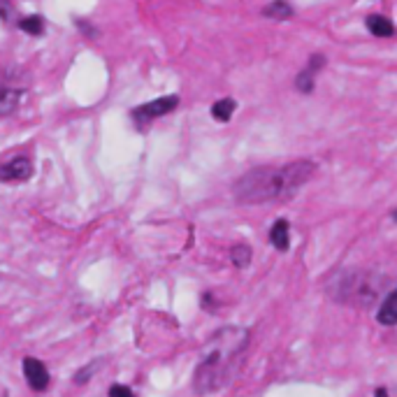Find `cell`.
Returning a JSON list of instances; mask_svg holds the SVG:
<instances>
[{"mask_svg": "<svg viewBox=\"0 0 397 397\" xmlns=\"http://www.w3.org/2000/svg\"><path fill=\"white\" fill-rule=\"evenodd\" d=\"M0 17L5 21H10L14 17V10H12V0H0Z\"/></svg>", "mask_w": 397, "mask_h": 397, "instance_id": "cell-18", "label": "cell"}, {"mask_svg": "<svg viewBox=\"0 0 397 397\" xmlns=\"http://www.w3.org/2000/svg\"><path fill=\"white\" fill-rule=\"evenodd\" d=\"M270 242L277 251H288L290 249V226L286 219H277L274 226L270 230Z\"/></svg>", "mask_w": 397, "mask_h": 397, "instance_id": "cell-9", "label": "cell"}, {"mask_svg": "<svg viewBox=\"0 0 397 397\" xmlns=\"http://www.w3.org/2000/svg\"><path fill=\"white\" fill-rule=\"evenodd\" d=\"M376 320L388 327L397 323V293L395 290H388V295L381 299V306L379 311H376Z\"/></svg>", "mask_w": 397, "mask_h": 397, "instance_id": "cell-8", "label": "cell"}, {"mask_svg": "<svg viewBox=\"0 0 397 397\" xmlns=\"http://www.w3.org/2000/svg\"><path fill=\"white\" fill-rule=\"evenodd\" d=\"M390 279L381 272L360 270V267H346L332 272L325 279V293L334 302L348 304V306H362L369 309L383 297L388 290Z\"/></svg>", "mask_w": 397, "mask_h": 397, "instance_id": "cell-3", "label": "cell"}, {"mask_svg": "<svg viewBox=\"0 0 397 397\" xmlns=\"http://www.w3.org/2000/svg\"><path fill=\"white\" fill-rule=\"evenodd\" d=\"M367 28H369V33L376 35V38H390V35L395 33V26L390 24L386 17H381V14H369Z\"/></svg>", "mask_w": 397, "mask_h": 397, "instance_id": "cell-11", "label": "cell"}, {"mask_svg": "<svg viewBox=\"0 0 397 397\" xmlns=\"http://www.w3.org/2000/svg\"><path fill=\"white\" fill-rule=\"evenodd\" d=\"M177 107H179V95H163V98H158V100H151V102L135 107L132 109V118L142 125V123L153 121V118H158V116L170 114V111Z\"/></svg>", "mask_w": 397, "mask_h": 397, "instance_id": "cell-4", "label": "cell"}, {"mask_svg": "<svg viewBox=\"0 0 397 397\" xmlns=\"http://www.w3.org/2000/svg\"><path fill=\"white\" fill-rule=\"evenodd\" d=\"M251 332L242 325H228L216 330L207 339L200 353V362L193 372V390L209 395L226 388L242 367V355L247 351Z\"/></svg>", "mask_w": 397, "mask_h": 397, "instance_id": "cell-1", "label": "cell"}, {"mask_svg": "<svg viewBox=\"0 0 397 397\" xmlns=\"http://www.w3.org/2000/svg\"><path fill=\"white\" fill-rule=\"evenodd\" d=\"M21 98V91L14 86H7V84H0V116H7L17 109Z\"/></svg>", "mask_w": 397, "mask_h": 397, "instance_id": "cell-10", "label": "cell"}, {"mask_svg": "<svg viewBox=\"0 0 397 397\" xmlns=\"http://www.w3.org/2000/svg\"><path fill=\"white\" fill-rule=\"evenodd\" d=\"M325 65V59L320 54H313L311 56V61H309V65H306L302 72L297 75V79H295V86L297 91H302V93H311L313 91V77H316V72L320 68Z\"/></svg>", "mask_w": 397, "mask_h": 397, "instance_id": "cell-7", "label": "cell"}, {"mask_svg": "<svg viewBox=\"0 0 397 397\" xmlns=\"http://www.w3.org/2000/svg\"><path fill=\"white\" fill-rule=\"evenodd\" d=\"M237 109V102L233 100V98H223V100L214 102L212 104V116L216 118V121H230V116H233V111Z\"/></svg>", "mask_w": 397, "mask_h": 397, "instance_id": "cell-13", "label": "cell"}, {"mask_svg": "<svg viewBox=\"0 0 397 397\" xmlns=\"http://www.w3.org/2000/svg\"><path fill=\"white\" fill-rule=\"evenodd\" d=\"M263 14L267 19H277V21H286L293 17V7L288 3H283V0H274V3L265 5Z\"/></svg>", "mask_w": 397, "mask_h": 397, "instance_id": "cell-12", "label": "cell"}, {"mask_svg": "<svg viewBox=\"0 0 397 397\" xmlns=\"http://www.w3.org/2000/svg\"><path fill=\"white\" fill-rule=\"evenodd\" d=\"M98 367H100V362H91L86 369H79V372L75 374V383H86L91 379V374H93Z\"/></svg>", "mask_w": 397, "mask_h": 397, "instance_id": "cell-16", "label": "cell"}, {"mask_svg": "<svg viewBox=\"0 0 397 397\" xmlns=\"http://www.w3.org/2000/svg\"><path fill=\"white\" fill-rule=\"evenodd\" d=\"M24 376H26L28 386L33 390H38V393L49 388V372L38 358H24Z\"/></svg>", "mask_w": 397, "mask_h": 397, "instance_id": "cell-6", "label": "cell"}, {"mask_svg": "<svg viewBox=\"0 0 397 397\" xmlns=\"http://www.w3.org/2000/svg\"><path fill=\"white\" fill-rule=\"evenodd\" d=\"M374 397H388L386 388H379V390H376V393H374Z\"/></svg>", "mask_w": 397, "mask_h": 397, "instance_id": "cell-19", "label": "cell"}, {"mask_svg": "<svg viewBox=\"0 0 397 397\" xmlns=\"http://www.w3.org/2000/svg\"><path fill=\"white\" fill-rule=\"evenodd\" d=\"M109 397H135V393L128 388V386H121V383H114V386L109 388Z\"/></svg>", "mask_w": 397, "mask_h": 397, "instance_id": "cell-17", "label": "cell"}, {"mask_svg": "<svg viewBox=\"0 0 397 397\" xmlns=\"http://www.w3.org/2000/svg\"><path fill=\"white\" fill-rule=\"evenodd\" d=\"M19 28L28 35H42V31H45V21H42L40 14H31V17H24L19 21Z\"/></svg>", "mask_w": 397, "mask_h": 397, "instance_id": "cell-15", "label": "cell"}, {"mask_svg": "<svg viewBox=\"0 0 397 397\" xmlns=\"http://www.w3.org/2000/svg\"><path fill=\"white\" fill-rule=\"evenodd\" d=\"M230 258H233L235 267H247L251 263V258H254V251L247 244H237V247L230 249Z\"/></svg>", "mask_w": 397, "mask_h": 397, "instance_id": "cell-14", "label": "cell"}, {"mask_svg": "<svg viewBox=\"0 0 397 397\" xmlns=\"http://www.w3.org/2000/svg\"><path fill=\"white\" fill-rule=\"evenodd\" d=\"M316 172L313 160H295L279 167H254L235 181L233 195L240 205H265V202H283L302 188Z\"/></svg>", "mask_w": 397, "mask_h": 397, "instance_id": "cell-2", "label": "cell"}, {"mask_svg": "<svg viewBox=\"0 0 397 397\" xmlns=\"http://www.w3.org/2000/svg\"><path fill=\"white\" fill-rule=\"evenodd\" d=\"M33 177V163L28 156H14L0 163V181H28Z\"/></svg>", "mask_w": 397, "mask_h": 397, "instance_id": "cell-5", "label": "cell"}]
</instances>
